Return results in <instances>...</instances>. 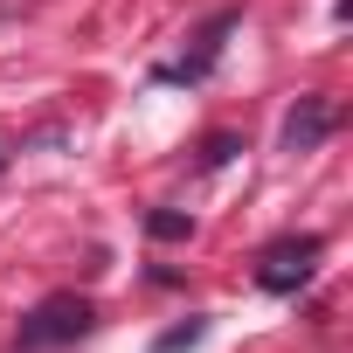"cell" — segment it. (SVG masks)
<instances>
[{
  "label": "cell",
  "instance_id": "obj_1",
  "mask_svg": "<svg viewBox=\"0 0 353 353\" xmlns=\"http://www.w3.org/2000/svg\"><path fill=\"white\" fill-rule=\"evenodd\" d=\"M90 298H77V291H49L28 319H21V353H49V346H70V339H83L90 332Z\"/></svg>",
  "mask_w": 353,
  "mask_h": 353
},
{
  "label": "cell",
  "instance_id": "obj_2",
  "mask_svg": "<svg viewBox=\"0 0 353 353\" xmlns=\"http://www.w3.org/2000/svg\"><path fill=\"white\" fill-rule=\"evenodd\" d=\"M312 263H319V236H284L256 256V284L263 291H298L312 277Z\"/></svg>",
  "mask_w": 353,
  "mask_h": 353
},
{
  "label": "cell",
  "instance_id": "obj_3",
  "mask_svg": "<svg viewBox=\"0 0 353 353\" xmlns=\"http://www.w3.org/2000/svg\"><path fill=\"white\" fill-rule=\"evenodd\" d=\"M325 132H332V104H325V97H298V111L284 118V145H291V152H312Z\"/></svg>",
  "mask_w": 353,
  "mask_h": 353
},
{
  "label": "cell",
  "instance_id": "obj_4",
  "mask_svg": "<svg viewBox=\"0 0 353 353\" xmlns=\"http://www.w3.org/2000/svg\"><path fill=\"white\" fill-rule=\"evenodd\" d=\"M201 332H208V319H188V325H173V332H159V346H152V353H181V346H194Z\"/></svg>",
  "mask_w": 353,
  "mask_h": 353
},
{
  "label": "cell",
  "instance_id": "obj_5",
  "mask_svg": "<svg viewBox=\"0 0 353 353\" xmlns=\"http://www.w3.org/2000/svg\"><path fill=\"white\" fill-rule=\"evenodd\" d=\"M188 229H194V222H188V215H173V208H159V215H152V236H159V243H181Z\"/></svg>",
  "mask_w": 353,
  "mask_h": 353
},
{
  "label": "cell",
  "instance_id": "obj_6",
  "mask_svg": "<svg viewBox=\"0 0 353 353\" xmlns=\"http://www.w3.org/2000/svg\"><path fill=\"white\" fill-rule=\"evenodd\" d=\"M0 173H8V159H0Z\"/></svg>",
  "mask_w": 353,
  "mask_h": 353
}]
</instances>
